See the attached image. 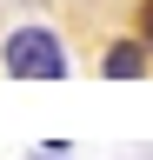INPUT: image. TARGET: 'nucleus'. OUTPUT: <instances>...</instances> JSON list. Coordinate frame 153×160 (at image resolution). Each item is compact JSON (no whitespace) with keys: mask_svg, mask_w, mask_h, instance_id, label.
<instances>
[{"mask_svg":"<svg viewBox=\"0 0 153 160\" xmlns=\"http://www.w3.org/2000/svg\"><path fill=\"white\" fill-rule=\"evenodd\" d=\"M0 73L7 80H67L73 60H67V40L40 27V20H27V27H13L0 40Z\"/></svg>","mask_w":153,"mask_h":160,"instance_id":"nucleus-1","label":"nucleus"},{"mask_svg":"<svg viewBox=\"0 0 153 160\" xmlns=\"http://www.w3.org/2000/svg\"><path fill=\"white\" fill-rule=\"evenodd\" d=\"M146 67H153V53H146V40H140V33L113 40V47L100 53V73H107V80H140Z\"/></svg>","mask_w":153,"mask_h":160,"instance_id":"nucleus-2","label":"nucleus"},{"mask_svg":"<svg viewBox=\"0 0 153 160\" xmlns=\"http://www.w3.org/2000/svg\"><path fill=\"white\" fill-rule=\"evenodd\" d=\"M140 40H146V53H153V0H140Z\"/></svg>","mask_w":153,"mask_h":160,"instance_id":"nucleus-3","label":"nucleus"}]
</instances>
